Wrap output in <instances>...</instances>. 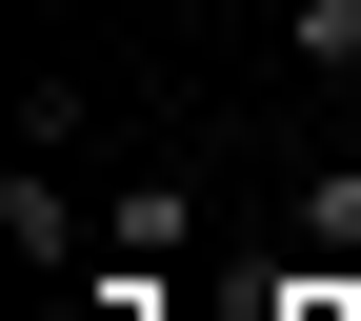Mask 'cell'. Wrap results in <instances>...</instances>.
Segmentation results:
<instances>
[{
  "instance_id": "5b68a950",
  "label": "cell",
  "mask_w": 361,
  "mask_h": 321,
  "mask_svg": "<svg viewBox=\"0 0 361 321\" xmlns=\"http://www.w3.org/2000/svg\"><path fill=\"white\" fill-rule=\"evenodd\" d=\"M261 321H361V261H281V281H261Z\"/></svg>"
},
{
  "instance_id": "7a4b0ae2",
  "label": "cell",
  "mask_w": 361,
  "mask_h": 321,
  "mask_svg": "<svg viewBox=\"0 0 361 321\" xmlns=\"http://www.w3.org/2000/svg\"><path fill=\"white\" fill-rule=\"evenodd\" d=\"M281 61H301V80L341 101V80H361V0H281Z\"/></svg>"
},
{
  "instance_id": "6da1fadb",
  "label": "cell",
  "mask_w": 361,
  "mask_h": 321,
  "mask_svg": "<svg viewBox=\"0 0 361 321\" xmlns=\"http://www.w3.org/2000/svg\"><path fill=\"white\" fill-rule=\"evenodd\" d=\"M0 241H20V261H80L101 221H80V181H61V161H20V181H0Z\"/></svg>"
},
{
  "instance_id": "3957f363",
  "label": "cell",
  "mask_w": 361,
  "mask_h": 321,
  "mask_svg": "<svg viewBox=\"0 0 361 321\" xmlns=\"http://www.w3.org/2000/svg\"><path fill=\"white\" fill-rule=\"evenodd\" d=\"M180 221H201L180 181H121V201H101V261H180Z\"/></svg>"
},
{
  "instance_id": "277c9868",
  "label": "cell",
  "mask_w": 361,
  "mask_h": 321,
  "mask_svg": "<svg viewBox=\"0 0 361 321\" xmlns=\"http://www.w3.org/2000/svg\"><path fill=\"white\" fill-rule=\"evenodd\" d=\"M301 261H361V161H301Z\"/></svg>"
}]
</instances>
